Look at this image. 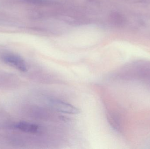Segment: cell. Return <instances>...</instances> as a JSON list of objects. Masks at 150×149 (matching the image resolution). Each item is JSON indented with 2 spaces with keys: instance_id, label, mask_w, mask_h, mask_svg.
I'll return each instance as SVG.
<instances>
[{
  "instance_id": "4",
  "label": "cell",
  "mask_w": 150,
  "mask_h": 149,
  "mask_svg": "<svg viewBox=\"0 0 150 149\" xmlns=\"http://www.w3.org/2000/svg\"><path fill=\"white\" fill-rule=\"evenodd\" d=\"M23 1L31 4H37V5H43L49 3L50 0H22Z\"/></svg>"
},
{
  "instance_id": "3",
  "label": "cell",
  "mask_w": 150,
  "mask_h": 149,
  "mask_svg": "<svg viewBox=\"0 0 150 149\" xmlns=\"http://www.w3.org/2000/svg\"><path fill=\"white\" fill-rule=\"evenodd\" d=\"M15 127L16 128L23 132L30 134H36L38 133L39 129V127L38 125L26 122H18L16 124Z\"/></svg>"
},
{
  "instance_id": "2",
  "label": "cell",
  "mask_w": 150,
  "mask_h": 149,
  "mask_svg": "<svg viewBox=\"0 0 150 149\" xmlns=\"http://www.w3.org/2000/svg\"><path fill=\"white\" fill-rule=\"evenodd\" d=\"M50 104L54 109L62 113L69 114H77L80 113L79 109L73 105L59 100H51Z\"/></svg>"
},
{
  "instance_id": "1",
  "label": "cell",
  "mask_w": 150,
  "mask_h": 149,
  "mask_svg": "<svg viewBox=\"0 0 150 149\" xmlns=\"http://www.w3.org/2000/svg\"><path fill=\"white\" fill-rule=\"evenodd\" d=\"M3 61L16 69L25 72L27 71V67L24 60L22 58L15 54H7L2 57Z\"/></svg>"
}]
</instances>
